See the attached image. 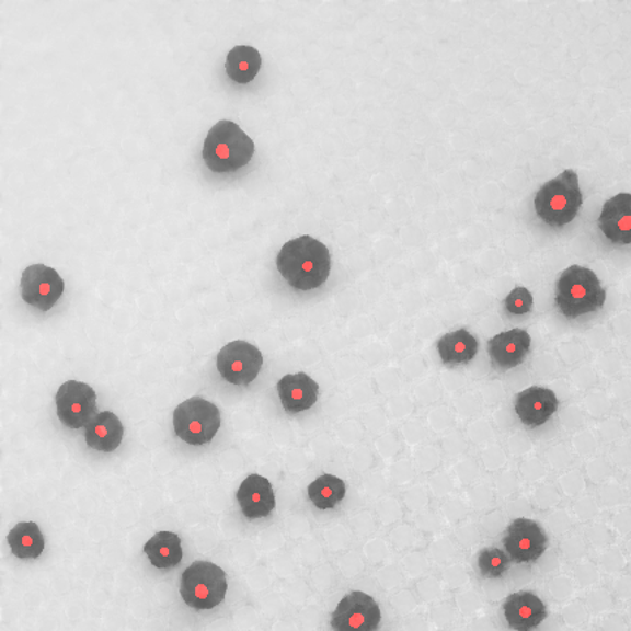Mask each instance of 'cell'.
I'll use <instances>...</instances> for the list:
<instances>
[{
    "label": "cell",
    "instance_id": "obj_1",
    "mask_svg": "<svg viewBox=\"0 0 631 631\" xmlns=\"http://www.w3.org/2000/svg\"><path fill=\"white\" fill-rule=\"evenodd\" d=\"M280 276L298 291L322 287L330 278L332 261L326 245L310 236L288 241L276 257Z\"/></svg>",
    "mask_w": 631,
    "mask_h": 631
},
{
    "label": "cell",
    "instance_id": "obj_2",
    "mask_svg": "<svg viewBox=\"0 0 631 631\" xmlns=\"http://www.w3.org/2000/svg\"><path fill=\"white\" fill-rule=\"evenodd\" d=\"M607 289L589 267L573 265L560 275L555 287V305L567 319L595 313L605 306Z\"/></svg>",
    "mask_w": 631,
    "mask_h": 631
},
{
    "label": "cell",
    "instance_id": "obj_3",
    "mask_svg": "<svg viewBox=\"0 0 631 631\" xmlns=\"http://www.w3.org/2000/svg\"><path fill=\"white\" fill-rule=\"evenodd\" d=\"M254 142L232 121H219L207 134L203 161L218 174H229L248 167L254 156Z\"/></svg>",
    "mask_w": 631,
    "mask_h": 631
},
{
    "label": "cell",
    "instance_id": "obj_4",
    "mask_svg": "<svg viewBox=\"0 0 631 631\" xmlns=\"http://www.w3.org/2000/svg\"><path fill=\"white\" fill-rule=\"evenodd\" d=\"M583 205V194L576 171L565 170L548 181L535 196V211L540 220L552 228L572 223Z\"/></svg>",
    "mask_w": 631,
    "mask_h": 631
},
{
    "label": "cell",
    "instance_id": "obj_5",
    "mask_svg": "<svg viewBox=\"0 0 631 631\" xmlns=\"http://www.w3.org/2000/svg\"><path fill=\"white\" fill-rule=\"evenodd\" d=\"M227 590V574L209 561H196L181 577V596L188 607L197 611L218 607L223 603Z\"/></svg>",
    "mask_w": 631,
    "mask_h": 631
},
{
    "label": "cell",
    "instance_id": "obj_6",
    "mask_svg": "<svg viewBox=\"0 0 631 631\" xmlns=\"http://www.w3.org/2000/svg\"><path fill=\"white\" fill-rule=\"evenodd\" d=\"M219 409L200 397L181 403L174 412L176 436L190 445H206L214 440L220 429Z\"/></svg>",
    "mask_w": 631,
    "mask_h": 631
},
{
    "label": "cell",
    "instance_id": "obj_7",
    "mask_svg": "<svg viewBox=\"0 0 631 631\" xmlns=\"http://www.w3.org/2000/svg\"><path fill=\"white\" fill-rule=\"evenodd\" d=\"M503 544L512 563L534 564L547 552L549 539L539 523L520 517L509 523Z\"/></svg>",
    "mask_w": 631,
    "mask_h": 631
},
{
    "label": "cell",
    "instance_id": "obj_8",
    "mask_svg": "<svg viewBox=\"0 0 631 631\" xmlns=\"http://www.w3.org/2000/svg\"><path fill=\"white\" fill-rule=\"evenodd\" d=\"M382 624V611L374 596L362 590L349 592L331 616L334 631H378Z\"/></svg>",
    "mask_w": 631,
    "mask_h": 631
},
{
    "label": "cell",
    "instance_id": "obj_9",
    "mask_svg": "<svg viewBox=\"0 0 631 631\" xmlns=\"http://www.w3.org/2000/svg\"><path fill=\"white\" fill-rule=\"evenodd\" d=\"M56 413L69 429L88 426L97 414L96 391L90 385L68 380L56 392Z\"/></svg>",
    "mask_w": 631,
    "mask_h": 631
},
{
    "label": "cell",
    "instance_id": "obj_10",
    "mask_svg": "<svg viewBox=\"0 0 631 631\" xmlns=\"http://www.w3.org/2000/svg\"><path fill=\"white\" fill-rule=\"evenodd\" d=\"M220 376L227 382L248 387L254 382L263 367L261 349L245 341H232L225 345L216 360Z\"/></svg>",
    "mask_w": 631,
    "mask_h": 631
},
{
    "label": "cell",
    "instance_id": "obj_11",
    "mask_svg": "<svg viewBox=\"0 0 631 631\" xmlns=\"http://www.w3.org/2000/svg\"><path fill=\"white\" fill-rule=\"evenodd\" d=\"M65 291L64 279L54 267L28 266L21 276V297L27 305L49 311Z\"/></svg>",
    "mask_w": 631,
    "mask_h": 631
},
{
    "label": "cell",
    "instance_id": "obj_12",
    "mask_svg": "<svg viewBox=\"0 0 631 631\" xmlns=\"http://www.w3.org/2000/svg\"><path fill=\"white\" fill-rule=\"evenodd\" d=\"M504 620L513 631H535L548 618V608L529 590L514 592L503 604Z\"/></svg>",
    "mask_w": 631,
    "mask_h": 631
},
{
    "label": "cell",
    "instance_id": "obj_13",
    "mask_svg": "<svg viewBox=\"0 0 631 631\" xmlns=\"http://www.w3.org/2000/svg\"><path fill=\"white\" fill-rule=\"evenodd\" d=\"M531 339L529 332L514 328V330L501 332L487 343L492 366L495 369L507 371L525 363L530 353Z\"/></svg>",
    "mask_w": 631,
    "mask_h": 631
},
{
    "label": "cell",
    "instance_id": "obj_14",
    "mask_svg": "<svg viewBox=\"0 0 631 631\" xmlns=\"http://www.w3.org/2000/svg\"><path fill=\"white\" fill-rule=\"evenodd\" d=\"M559 405L560 401L551 389L530 387L517 393L514 409L523 425L536 429L554 416Z\"/></svg>",
    "mask_w": 631,
    "mask_h": 631
},
{
    "label": "cell",
    "instance_id": "obj_15",
    "mask_svg": "<svg viewBox=\"0 0 631 631\" xmlns=\"http://www.w3.org/2000/svg\"><path fill=\"white\" fill-rule=\"evenodd\" d=\"M600 232L609 243L631 244V194L620 193L605 202L598 219Z\"/></svg>",
    "mask_w": 631,
    "mask_h": 631
},
{
    "label": "cell",
    "instance_id": "obj_16",
    "mask_svg": "<svg viewBox=\"0 0 631 631\" xmlns=\"http://www.w3.org/2000/svg\"><path fill=\"white\" fill-rule=\"evenodd\" d=\"M241 513L250 520L269 517L276 507L275 491L272 483L261 474H250L237 492Z\"/></svg>",
    "mask_w": 631,
    "mask_h": 631
},
{
    "label": "cell",
    "instance_id": "obj_17",
    "mask_svg": "<svg viewBox=\"0 0 631 631\" xmlns=\"http://www.w3.org/2000/svg\"><path fill=\"white\" fill-rule=\"evenodd\" d=\"M276 388L285 412L291 414L306 412L318 401L319 385L306 374L285 375Z\"/></svg>",
    "mask_w": 631,
    "mask_h": 631
},
{
    "label": "cell",
    "instance_id": "obj_18",
    "mask_svg": "<svg viewBox=\"0 0 631 631\" xmlns=\"http://www.w3.org/2000/svg\"><path fill=\"white\" fill-rule=\"evenodd\" d=\"M124 438V426L112 412L97 413L85 426L88 447L102 452H114Z\"/></svg>",
    "mask_w": 631,
    "mask_h": 631
},
{
    "label": "cell",
    "instance_id": "obj_19",
    "mask_svg": "<svg viewBox=\"0 0 631 631\" xmlns=\"http://www.w3.org/2000/svg\"><path fill=\"white\" fill-rule=\"evenodd\" d=\"M436 347H438L440 360L449 367L469 365L479 352L477 336L467 330L448 332L438 341Z\"/></svg>",
    "mask_w": 631,
    "mask_h": 631
},
{
    "label": "cell",
    "instance_id": "obj_20",
    "mask_svg": "<svg viewBox=\"0 0 631 631\" xmlns=\"http://www.w3.org/2000/svg\"><path fill=\"white\" fill-rule=\"evenodd\" d=\"M145 554L156 569L176 567L184 555L181 538L174 531H159L145 544Z\"/></svg>",
    "mask_w": 631,
    "mask_h": 631
},
{
    "label": "cell",
    "instance_id": "obj_21",
    "mask_svg": "<svg viewBox=\"0 0 631 631\" xmlns=\"http://www.w3.org/2000/svg\"><path fill=\"white\" fill-rule=\"evenodd\" d=\"M12 554L21 560H36L45 551V536L34 521L19 523L8 535Z\"/></svg>",
    "mask_w": 631,
    "mask_h": 631
},
{
    "label": "cell",
    "instance_id": "obj_22",
    "mask_svg": "<svg viewBox=\"0 0 631 631\" xmlns=\"http://www.w3.org/2000/svg\"><path fill=\"white\" fill-rule=\"evenodd\" d=\"M262 68V56L252 46L240 45L233 47L227 56L228 77L239 84H249L256 78Z\"/></svg>",
    "mask_w": 631,
    "mask_h": 631
},
{
    "label": "cell",
    "instance_id": "obj_23",
    "mask_svg": "<svg viewBox=\"0 0 631 631\" xmlns=\"http://www.w3.org/2000/svg\"><path fill=\"white\" fill-rule=\"evenodd\" d=\"M309 500L316 508L332 509L336 505L343 503L345 495H347V485L343 479L334 477V474H322L321 478L316 479L307 487Z\"/></svg>",
    "mask_w": 631,
    "mask_h": 631
},
{
    "label": "cell",
    "instance_id": "obj_24",
    "mask_svg": "<svg viewBox=\"0 0 631 631\" xmlns=\"http://www.w3.org/2000/svg\"><path fill=\"white\" fill-rule=\"evenodd\" d=\"M509 565H512V560L503 549L485 548L479 552L478 569L483 578L495 581V578L504 577Z\"/></svg>",
    "mask_w": 631,
    "mask_h": 631
},
{
    "label": "cell",
    "instance_id": "obj_25",
    "mask_svg": "<svg viewBox=\"0 0 631 631\" xmlns=\"http://www.w3.org/2000/svg\"><path fill=\"white\" fill-rule=\"evenodd\" d=\"M505 310L509 314L523 316L530 313L534 309V296L525 287L514 288L504 300Z\"/></svg>",
    "mask_w": 631,
    "mask_h": 631
}]
</instances>
